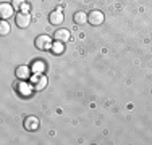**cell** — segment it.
Segmentation results:
<instances>
[{
	"label": "cell",
	"mask_w": 152,
	"mask_h": 145,
	"mask_svg": "<svg viewBox=\"0 0 152 145\" xmlns=\"http://www.w3.org/2000/svg\"><path fill=\"white\" fill-rule=\"evenodd\" d=\"M39 128V119L36 116H28L24 119V129L26 130H36Z\"/></svg>",
	"instance_id": "52a82bcc"
},
{
	"label": "cell",
	"mask_w": 152,
	"mask_h": 145,
	"mask_svg": "<svg viewBox=\"0 0 152 145\" xmlns=\"http://www.w3.org/2000/svg\"><path fill=\"white\" fill-rule=\"evenodd\" d=\"M13 10H15L13 5H10V3H2V5H0V16H2V20H8L13 14Z\"/></svg>",
	"instance_id": "5b68a950"
},
{
	"label": "cell",
	"mask_w": 152,
	"mask_h": 145,
	"mask_svg": "<svg viewBox=\"0 0 152 145\" xmlns=\"http://www.w3.org/2000/svg\"><path fill=\"white\" fill-rule=\"evenodd\" d=\"M24 5V0H13V7L15 8H21Z\"/></svg>",
	"instance_id": "9a60e30c"
},
{
	"label": "cell",
	"mask_w": 152,
	"mask_h": 145,
	"mask_svg": "<svg viewBox=\"0 0 152 145\" xmlns=\"http://www.w3.org/2000/svg\"><path fill=\"white\" fill-rule=\"evenodd\" d=\"M29 23H31V14H29V13L21 12V13L16 14V26H20V28H28V26H29Z\"/></svg>",
	"instance_id": "3957f363"
},
{
	"label": "cell",
	"mask_w": 152,
	"mask_h": 145,
	"mask_svg": "<svg viewBox=\"0 0 152 145\" xmlns=\"http://www.w3.org/2000/svg\"><path fill=\"white\" fill-rule=\"evenodd\" d=\"M18 89H20V94H24V95H29V92H28V89H29V87H28L26 84H21L20 87H18Z\"/></svg>",
	"instance_id": "5bb4252c"
},
{
	"label": "cell",
	"mask_w": 152,
	"mask_h": 145,
	"mask_svg": "<svg viewBox=\"0 0 152 145\" xmlns=\"http://www.w3.org/2000/svg\"><path fill=\"white\" fill-rule=\"evenodd\" d=\"M8 32H10V24L7 23L5 20H3L2 23H0V34H2V36H7Z\"/></svg>",
	"instance_id": "7c38bea8"
},
{
	"label": "cell",
	"mask_w": 152,
	"mask_h": 145,
	"mask_svg": "<svg viewBox=\"0 0 152 145\" xmlns=\"http://www.w3.org/2000/svg\"><path fill=\"white\" fill-rule=\"evenodd\" d=\"M53 39L58 42H66L70 41V31L68 29H57L55 34H53Z\"/></svg>",
	"instance_id": "ba28073f"
},
{
	"label": "cell",
	"mask_w": 152,
	"mask_h": 145,
	"mask_svg": "<svg viewBox=\"0 0 152 145\" xmlns=\"http://www.w3.org/2000/svg\"><path fill=\"white\" fill-rule=\"evenodd\" d=\"M52 50H53V53H57V55H60V53H63V42H58V41H55L53 42V45H52Z\"/></svg>",
	"instance_id": "8fae6325"
},
{
	"label": "cell",
	"mask_w": 152,
	"mask_h": 145,
	"mask_svg": "<svg viewBox=\"0 0 152 145\" xmlns=\"http://www.w3.org/2000/svg\"><path fill=\"white\" fill-rule=\"evenodd\" d=\"M88 23L92 24V26H100L104 23V13L99 12V10H94L88 14Z\"/></svg>",
	"instance_id": "7a4b0ae2"
},
{
	"label": "cell",
	"mask_w": 152,
	"mask_h": 145,
	"mask_svg": "<svg viewBox=\"0 0 152 145\" xmlns=\"http://www.w3.org/2000/svg\"><path fill=\"white\" fill-rule=\"evenodd\" d=\"M63 13L60 12V10H57V12H52L49 14V21H50V24H53V26H60L61 23H63Z\"/></svg>",
	"instance_id": "277c9868"
},
{
	"label": "cell",
	"mask_w": 152,
	"mask_h": 145,
	"mask_svg": "<svg viewBox=\"0 0 152 145\" xmlns=\"http://www.w3.org/2000/svg\"><path fill=\"white\" fill-rule=\"evenodd\" d=\"M32 70L37 71V72H42L44 71V63H42V61H36L34 66H32Z\"/></svg>",
	"instance_id": "4fadbf2b"
},
{
	"label": "cell",
	"mask_w": 152,
	"mask_h": 145,
	"mask_svg": "<svg viewBox=\"0 0 152 145\" xmlns=\"http://www.w3.org/2000/svg\"><path fill=\"white\" fill-rule=\"evenodd\" d=\"M31 82L36 90H42L47 86V78H44V76H34V78H31Z\"/></svg>",
	"instance_id": "8992f818"
},
{
	"label": "cell",
	"mask_w": 152,
	"mask_h": 145,
	"mask_svg": "<svg viewBox=\"0 0 152 145\" xmlns=\"http://www.w3.org/2000/svg\"><path fill=\"white\" fill-rule=\"evenodd\" d=\"M52 37H49V36H39L36 39V49L39 50H49L52 49Z\"/></svg>",
	"instance_id": "6da1fadb"
},
{
	"label": "cell",
	"mask_w": 152,
	"mask_h": 145,
	"mask_svg": "<svg viewBox=\"0 0 152 145\" xmlns=\"http://www.w3.org/2000/svg\"><path fill=\"white\" fill-rule=\"evenodd\" d=\"M16 78H20V79L29 78V70H28L26 66H20V68L16 70Z\"/></svg>",
	"instance_id": "30bf717a"
},
{
	"label": "cell",
	"mask_w": 152,
	"mask_h": 145,
	"mask_svg": "<svg viewBox=\"0 0 152 145\" xmlns=\"http://www.w3.org/2000/svg\"><path fill=\"white\" fill-rule=\"evenodd\" d=\"M73 21L76 24H84V23H88V13H84V12H76L73 14Z\"/></svg>",
	"instance_id": "9c48e42d"
}]
</instances>
